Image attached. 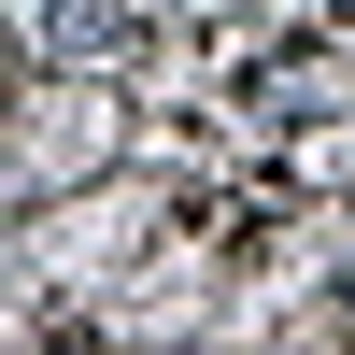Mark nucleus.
Segmentation results:
<instances>
[{
	"instance_id": "nucleus-1",
	"label": "nucleus",
	"mask_w": 355,
	"mask_h": 355,
	"mask_svg": "<svg viewBox=\"0 0 355 355\" xmlns=\"http://www.w3.org/2000/svg\"><path fill=\"white\" fill-rule=\"evenodd\" d=\"M128 28V0H57V43H114Z\"/></svg>"
},
{
	"instance_id": "nucleus-2",
	"label": "nucleus",
	"mask_w": 355,
	"mask_h": 355,
	"mask_svg": "<svg viewBox=\"0 0 355 355\" xmlns=\"http://www.w3.org/2000/svg\"><path fill=\"white\" fill-rule=\"evenodd\" d=\"M341 327H355V270H341Z\"/></svg>"
}]
</instances>
